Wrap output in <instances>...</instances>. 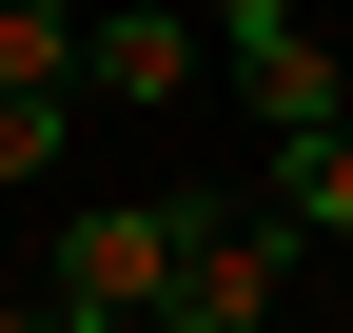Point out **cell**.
<instances>
[{
    "label": "cell",
    "instance_id": "obj_1",
    "mask_svg": "<svg viewBox=\"0 0 353 333\" xmlns=\"http://www.w3.org/2000/svg\"><path fill=\"white\" fill-rule=\"evenodd\" d=\"M196 216H216V196H79V216L39 235V314H59V333H157V275H176Z\"/></svg>",
    "mask_w": 353,
    "mask_h": 333
},
{
    "label": "cell",
    "instance_id": "obj_2",
    "mask_svg": "<svg viewBox=\"0 0 353 333\" xmlns=\"http://www.w3.org/2000/svg\"><path fill=\"white\" fill-rule=\"evenodd\" d=\"M216 59H236V98H255V138H314V118H353V59L294 0H216Z\"/></svg>",
    "mask_w": 353,
    "mask_h": 333
},
{
    "label": "cell",
    "instance_id": "obj_3",
    "mask_svg": "<svg viewBox=\"0 0 353 333\" xmlns=\"http://www.w3.org/2000/svg\"><path fill=\"white\" fill-rule=\"evenodd\" d=\"M275 294H294V255L255 216H196L176 235V275H157V333H275Z\"/></svg>",
    "mask_w": 353,
    "mask_h": 333
},
{
    "label": "cell",
    "instance_id": "obj_4",
    "mask_svg": "<svg viewBox=\"0 0 353 333\" xmlns=\"http://www.w3.org/2000/svg\"><path fill=\"white\" fill-rule=\"evenodd\" d=\"M255 235H275V255H353V118L275 138V177H255Z\"/></svg>",
    "mask_w": 353,
    "mask_h": 333
},
{
    "label": "cell",
    "instance_id": "obj_5",
    "mask_svg": "<svg viewBox=\"0 0 353 333\" xmlns=\"http://www.w3.org/2000/svg\"><path fill=\"white\" fill-rule=\"evenodd\" d=\"M79 78L99 98H196V20L176 0H118V20H79Z\"/></svg>",
    "mask_w": 353,
    "mask_h": 333
},
{
    "label": "cell",
    "instance_id": "obj_6",
    "mask_svg": "<svg viewBox=\"0 0 353 333\" xmlns=\"http://www.w3.org/2000/svg\"><path fill=\"white\" fill-rule=\"evenodd\" d=\"M0 98H79V0H0Z\"/></svg>",
    "mask_w": 353,
    "mask_h": 333
},
{
    "label": "cell",
    "instance_id": "obj_7",
    "mask_svg": "<svg viewBox=\"0 0 353 333\" xmlns=\"http://www.w3.org/2000/svg\"><path fill=\"white\" fill-rule=\"evenodd\" d=\"M59 138H79V98H0V196H59Z\"/></svg>",
    "mask_w": 353,
    "mask_h": 333
},
{
    "label": "cell",
    "instance_id": "obj_8",
    "mask_svg": "<svg viewBox=\"0 0 353 333\" xmlns=\"http://www.w3.org/2000/svg\"><path fill=\"white\" fill-rule=\"evenodd\" d=\"M0 333H59V314H39V275H0Z\"/></svg>",
    "mask_w": 353,
    "mask_h": 333
},
{
    "label": "cell",
    "instance_id": "obj_9",
    "mask_svg": "<svg viewBox=\"0 0 353 333\" xmlns=\"http://www.w3.org/2000/svg\"><path fill=\"white\" fill-rule=\"evenodd\" d=\"M294 20H314V0H294Z\"/></svg>",
    "mask_w": 353,
    "mask_h": 333
}]
</instances>
